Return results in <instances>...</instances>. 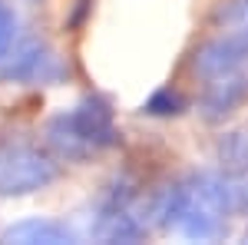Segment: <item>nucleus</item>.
I'll list each match as a JSON object with an SVG mask.
<instances>
[{
  "mask_svg": "<svg viewBox=\"0 0 248 245\" xmlns=\"http://www.w3.org/2000/svg\"><path fill=\"white\" fill-rule=\"evenodd\" d=\"M155 219L189 242H218L229 232L232 202L222 172H192L155 202Z\"/></svg>",
  "mask_w": 248,
  "mask_h": 245,
  "instance_id": "f257e3e1",
  "label": "nucleus"
},
{
  "mask_svg": "<svg viewBox=\"0 0 248 245\" xmlns=\"http://www.w3.org/2000/svg\"><path fill=\"white\" fill-rule=\"evenodd\" d=\"M119 143L113 103L99 93L83 96L73 110H63L46 123V146L57 159L86 163Z\"/></svg>",
  "mask_w": 248,
  "mask_h": 245,
  "instance_id": "f03ea898",
  "label": "nucleus"
},
{
  "mask_svg": "<svg viewBox=\"0 0 248 245\" xmlns=\"http://www.w3.org/2000/svg\"><path fill=\"white\" fill-rule=\"evenodd\" d=\"M60 179L53 152L40 149L27 136L0 132V196H33Z\"/></svg>",
  "mask_w": 248,
  "mask_h": 245,
  "instance_id": "7ed1b4c3",
  "label": "nucleus"
},
{
  "mask_svg": "<svg viewBox=\"0 0 248 245\" xmlns=\"http://www.w3.org/2000/svg\"><path fill=\"white\" fill-rule=\"evenodd\" d=\"M0 80L17 86H60L70 80V66L50 40L23 37L0 57Z\"/></svg>",
  "mask_w": 248,
  "mask_h": 245,
  "instance_id": "20e7f679",
  "label": "nucleus"
},
{
  "mask_svg": "<svg viewBox=\"0 0 248 245\" xmlns=\"http://www.w3.org/2000/svg\"><path fill=\"white\" fill-rule=\"evenodd\" d=\"M93 235L99 242H126V245L146 239V219L136 209V186H129L123 179L106 192V199L96 209Z\"/></svg>",
  "mask_w": 248,
  "mask_h": 245,
  "instance_id": "39448f33",
  "label": "nucleus"
},
{
  "mask_svg": "<svg viewBox=\"0 0 248 245\" xmlns=\"http://www.w3.org/2000/svg\"><path fill=\"white\" fill-rule=\"evenodd\" d=\"M245 63H248V20L235 23V27H225L218 37L202 43L192 57V73L205 83V80H215V76L235 73Z\"/></svg>",
  "mask_w": 248,
  "mask_h": 245,
  "instance_id": "423d86ee",
  "label": "nucleus"
},
{
  "mask_svg": "<svg viewBox=\"0 0 248 245\" xmlns=\"http://www.w3.org/2000/svg\"><path fill=\"white\" fill-rule=\"evenodd\" d=\"M248 99V76L245 73H225L205 80V93L199 99V113L205 123H225L235 110H242V103Z\"/></svg>",
  "mask_w": 248,
  "mask_h": 245,
  "instance_id": "0eeeda50",
  "label": "nucleus"
},
{
  "mask_svg": "<svg viewBox=\"0 0 248 245\" xmlns=\"http://www.w3.org/2000/svg\"><path fill=\"white\" fill-rule=\"evenodd\" d=\"M0 242L7 245H73L77 235L73 229H66L63 222H53V219H23L17 226H10Z\"/></svg>",
  "mask_w": 248,
  "mask_h": 245,
  "instance_id": "6e6552de",
  "label": "nucleus"
},
{
  "mask_svg": "<svg viewBox=\"0 0 248 245\" xmlns=\"http://www.w3.org/2000/svg\"><path fill=\"white\" fill-rule=\"evenodd\" d=\"M186 96L179 93V90H172V86H162V90H155L146 103H142V113L146 116H159V119H172V116H182L186 113Z\"/></svg>",
  "mask_w": 248,
  "mask_h": 245,
  "instance_id": "1a4fd4ad",
  "label": "nucleus"
},
{
  "mask_svg": "<svg viewBox=\"0 0 248 245\" xmlns=\"http://www.w3.org/2000/svg\"><path fill=\"white\" fill-rule=\"evenodd\" d=\"M225 189H229L232 215H248V169H225Z\"/></svg>",
  "mask_w": 248,
  "mask_h": 245,
  "instance_id": "9d476101",
  "label": "nucleus"
},
{
  "mask_svg": "<svg viewBox=\"0 0 248 245\" xmlns=\"http://www.w3.org/2000/svg\"><path fill=\"white\" fill-rule=\"evenodd\" d=\"M14 40H17V14L7 0H0V57L10 50Z\"/></svg>",
  "mask_w": 248,
  "mask_h": 245,
  "instance_id": "9b49d317",
  "label": "nucleus"
}]
</instances>
